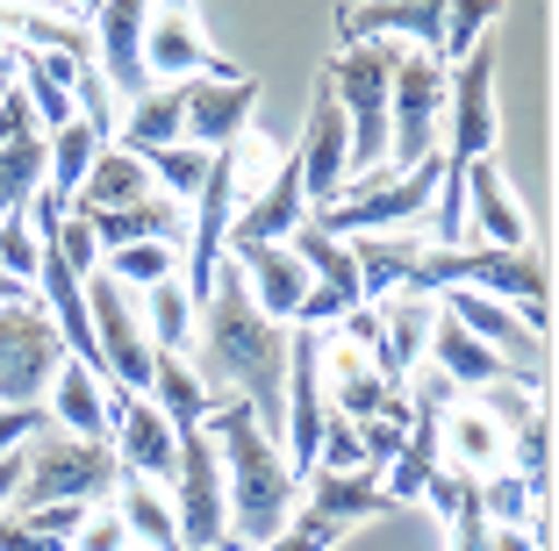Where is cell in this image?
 Wrapping results in <instances>:
<instances>
[{"instance_id":"21","label":"cell","mask_w":559,"mask_h":551,"mask_svg":"<svg viewBox=\"0 0 559 551\" xmlns=\"http://www.w3.org/2000/svg\"><path fill=\"white\" fill-rule=\"evenodd\" d=\"M44 416L66 430V438H108V380L86 373L80 358H66L44 387Z\"/></svg>"},{"instance_id":"38","label":"cell","mask_w":559,"mask_h":551,"mask_svg":"<svg viewBox=\"0 0 559 551\" xmlns=\"http://www.w3.org/2000/svg\"><path fill=\"white\" fill-rule=\"evenodd\" d=\"M0 551H66V544H50V537H36V530H22L15 516H0Z\"/></svg>"},{"instance_id":"23","label":"cell","mask_w":559,"mask_h":551,"mask_svg":"<svg viewBox=\"0 0 559 551\" xmlns=\"http://www.w3.org/2000/svg\"><path fill=\"white\" fill-rule=\"evenodd\" d=\"M116 516H122V530H130L136 551H180V523H173L165 487L144 480V472H130V466H122V480H116Z\"/></svg>"},{"instance_id":"9","label":"cell","mask_w":559,"mask_h":551,"mask_svg":"<svg viewBox=\"0 0 559 551\" xmlns=\"http://www.w3.org/2000/svg\"><path fill=\"white\" fill-rule=\"evenodd\" d=\"M144 80L151 86H180V80H237L230 58H215L201 36L194 0H151L144 22Z\"/></svg>"},{"instance_id":"35","label":"cell","mask_w":559,"mask_h":551,"mask_svg":"<svg viewBox=\"0 0 559 551\" xmlns=\"http://www.w3.org/2000/svg\"><path fill=\"white\" fill-rule=\"evenodd\" d=\"M36 259H44V243H36L29 215H0V273L15 279V287H29V279H36Z\"/></svg>"},{"instance_id":"18","label":"cell","mask_w":559,"mask_h":551,"mask_svg":"<svg viewBox=\"0 0 559 551\" xmlns=\"http://www.w3.org/2000/svg\"><path fill=\"white\" fill-rule=\"evenodd\" d=\"M444 8H452V0H359V8H337V36H345V44H395V36H409L416 50L438 58Z\"/></svg>"},{"instance_id":"8","label":"cell","mask_w":559,"mask_h":551,"mask_svg":"<svg viewBox=\"0 0 559 551\" xmlns=\"http://www.w3.org/2000/svg\"><path fill=\"white\" fill-rule=\"evenodd\" d=\"M66 337H58V323H50L44 301H8L0 309V408H22V402H44L50 373L66 366Z\"/></svg>"},{"instance_id":"24","label":"cell","mask_w":559,"mask_h":551,"mask_svg":"<svg viewBox=\"0 0 559 551\" xmlns=\"http://www.w3.org/2000/svg\"><path fill=\"white\" fill-rule=\"evenodd\" d=\"M215 402H223V394H215L180 351H158V366H151V408H158L173 430H201Z\"/></svg>"},{"instance_id":"11","label":"cell","mask_w":559,"mask_h":551,"mask_svg":"<svg viewBox=\"0 0 559 551\" xmlns=\"http://www.w3.org/2000/svg\"><path fill=\"white\" fill-rule=\"evenodd\" d=\"M251 108H259V80H180V136L194 151H230L251 136Z\"/></svg>"},{"instance_id":"22","label":"cell","mask_w":559,"mask_h":551,"mask_svg":"<svg viewBox=\"0 0 559 551\" xmlns=\"http://www.w3.org/2000/svg\"><path fill=\"white\" fill-rule=\"evenodd\" d=\"M430 301H438V294H430ZM424 351H430V366H438V373L452 380L460 394H480V387H495V380H516L510 366H502V358L488 351V344L466 337V330L452 323L444 309H438V323H430V344H424Z\"/></svg>"},{"instance_id":"19","label":"cell","mask_w":559,"mask_h":551,"mask_svg":"<svg viewBox=\"0 0 559 551\" xmlns=\"http://www.w3.org/2000/svg\"><path fill=\"white\" fill-rule=\"evenodd\" d=\"M430 323H438V301L430 294H409V287H395L388 301H380V351H373V366L388 380H416V358H424V344H430Z\"/></svg>"},{"instance_id":"36","label":"cell","mask_w":559,"mask_h":551,"mask_svg":"<svg viewBox=\"0 0 559 551\" xmlns=\"http://www.w3.org/2000/svg\"><path fill=\"white\" fill-rule=\"evenodd\" d=\"M66 551H136V544H130V530H122L116 502H100V508H86V523L72 530Z\"/></svg>"},{"instance_id":"4","label":"cell","mask_w":559,"mask_h":551,"mask_svg":"<svg viewBox=\"0 0 559 551\" xmlns=\"http://www.w3.org/2000/svg\"><path fill=\"white\" fill-rule=\"evenodd\" d=\"M438 158H424L416 172H359L345 179V194L330 201V208H316L309 223L330 229V237H395V229L424 223L430 215V194H438Z\"/></svg>"},{"instance_id":"26","label":"cell","mask_w":559,"mask_h":551,"mask_svg":"<svg viewBox=\"0 0 559 551\" xmlns=\"http://www.w3.org/2000/svg\"><path fill=\"white\" fill-rule=\"evenodd\" d=\"M165 144H187L180 136V86H144V94L122 108V151H165Z\"/></svg>"},{"instance_id":"29","label":"cell","mask_w":559,"mask_h":551,"mask_svg":"<svg viewBox=\"0 0 559 551\" xmlns=\"http://www.w3.org/2000/svg\"><path fill=\"white\" fill-rule=\"evenodd\" d=\"M502 466H510L516 480L531 487V502L545 508V494H552V416H545V402L531 408L524 430H510V452H502Z\"/></svg>"},{"instance_id":"14","label":"cell","mask_w":559,"mask_h":551,"mask_svg":"<svg viewBox=\"0 0 559 551\" xmlns=\"http://www.w3.org/2000/svg\"><path fill=\"white\" fill-rule=\"evenodd\" d=\"M301 223H309V194H301V165H295V151H287V158L265 172V187L237 194L230 243H287ZM230 243H223V251H230Z\"/></svg>"},{"instance_id":"2","label":"cell","mask_w":559,"mask_h":551,"mask_svg":"<svg viewBox=\"0 0 559 551\" xmlns=\"http://www.w3.org/2000/svg\"><path fill=\"white\" fill-rule=\"evenodd\" d=\"M215 438V458H223V487H230V537L237 544H273L287 523H295L301 508V480L295 466H287V452H280L273 438L259 430V416H251V402H237V394H223V402L209 408V422H201Z\"/></svg>"},{"instance_id":"34","label":"cell","mask_w":559,"mask_h":551,"mask_svg":"<svg viewBox=\"0 0 559 551\" xmlns=\"http://www.w3.org/2000/svg\"><path fill=\"white\" fill-rule=\"evenodd\" d=\"M531 508H538V502H531V487L516 480L510 466L480 472V516H488V523H531ZM545 508H552V502H545Z\"/></svg>"},{"instance_id":"37","label":"cell","mask_w":559,"mask_h":551,"mask_svg":"<svg viewBox=\"0 0 559 551\" xmlns=\"http://www.w3.org/2000/svg\"><path fill=\"white\" fill-rule=\"evenodd\" d=\"M15 523H22V530H36V537H50V544H72V530L86 523V502H44V508H15Z\"/></svg>"},{"instance_id":"10","label":"cell","mask_w":559,"mask_h":551,"mask_svg":"<svg viewBox=\"0 0 559 551\" xmlns=\"http://www.w3.org/2000/svg\"><path fill=\"white\" fill-rule=\"evenodd\" d=\"M438 309L452 315L466 337L488 344V351L502 358V366H510L524 387H538V380H545V337L510 309V301H495V294H474V287H444V294H438Z\"/></svg>"},{"instance_id":"15","label":"cell","mask_w":559,"mask_h":551,"mask_svg":"<svg viewBox=\"0 0 559 551\" xmlns=\"http://www.w3.org/2000/svg\"><path fill=\"white\" fill-rule=\"evenodd\" d=\"M230 265H237V279H245L251 309H259L265 323H280V330L295 323L301 294L316 287L309 265L295 259V243H230Z\"/></svg>"},{"instance_id":"30","label":"cell","mask_w":559,"mask_h":551,"mask_svg":"<svg viewBox=\"0 0 559 551\" xmlns=\"http://www.w3.org/2000/svg\"><path fill=\"white\" fill-rule=\"evenodd\" d=\"M144 337H151V351H180L187 358V344H194V301H187L180 273L158 279V287L144 294Z\"/></svg>"},{"instance_id":"39","label":"cell","mask_w":559,"mask_h":551,"mask_svg":"<svg viewBox=\"0 0 559 551\" xmlns=\"http://www.w3.org/2000/svg\"><path fill=\"white\" fill-rule=\"evenodd\" d=\"M15 86V44H0V94Z\"/></svg>"},{"instance_id":"28","label":"cell","mask_w":559,"mask_h":551,"mask_svg":"<svg viewBox=\"0 0 559 551\" xmlns=\"http://www.w3.org/2000/svg\"><path fill=\"white\" fill-rule=\"evenodd\" d=\"M44 144H50V179H44V187L58 201H72V194H80V179L94 172V158H100V144H108V136H100L94 122H80V115H72L66 130H50Z\"/></svg>"},{"instance_id":"31","label":"cell","mask_w":559,"mask_h":551,"mask_svg":"<svg viewBox=\"0 0 559 551\" xmlns=\"http://www.w3.org/2000/svg\"><path fill=\"white\" fill-rule=\"evenodd\" d=\"M173 265H180V243H122V251L100 259V273L122 279L130 294H151L158 279H173Z\"/></svg>"},{"instance_id":"3","label":"cell","mask_w":559,"mask_h":551,"mask_svg":"<svg viewBox=\"0 0 559 551\" xmlns=\"http://www.w3.org/2000/svg\"><path fill=\"white\" fill-rule=\"evenodd\" d=\"M122 458L108 438H66L58 422H44L36 438H22V487L8 508H44V502H116Z\"/></svg>"},{"instance_id":"40","label":"cell","mask_w":559,"mask_h":551,"mask_svg":"<svg viewBox=\"0 0 559 551\" xmlns=\"http://www.w3.org/2000/svg\"><path fill=\"white\" fill-rule=\"evenodd\" d=\"M22 294H29V287H15V279L0 273V309H8V301H22Z\"/></svg>"},{"instance_id":"17","label":"cell","mask_w":559,"mask_h":551,"mask_svg":"<svg viewBox=\"0 0 559 551\" xmlns=\"http://www.w3.org/2000/svg\"><path fill=\"white\" fill-rule=\"evenodd\" d=\"M460 187H466V237L495 243V251H531V215H524V201H516V187L502 179V165L474 158Z\"/></svg>"},{"instance_id":"20","label":"cell","mask_w":559,"mask_h":551,"mask_svg":"<svg viewBox=\"0 0 559 551\" xmlns=\"http://www.w3.org/2000/svg\"><path fill=\"white\" fill-rule=\"evenodd\" d=\"M151 194H158L151 165L136 158V151H122V144H100L94 172L80 179V194L66 201V215H108V208H130V201H151Z\"/></svg>"},{"instance_id":"32","label":"cell","mask_w":559,"mask_h":551,"mask_svg":"<svg viewBox=\"0 0 559 551\" xmlns=\"http://www.w3.org/2000/svg\"><path fill=\"white\" fill-rule=\"evenodd\" d=\"M209 158L215 151H194V144H165V151H144V165H151V179H158V194L165 201H194L201 194V179H209Z\"/></svg>"},{"instance_id":"5","label":"cell","mask_w":559,"mask_h":551,"mask_svg":"<svg viewBox=\"0 0 559 551\" xmlns=\"http://www.w3.org/2000/svg\"><path fill=\"white\" fill-rule=\"evenodd\" d=\"M444 130V65L430 50H395L388 72V172H416L424 158H438Z\"/></svg>"},{"instance_id":"1","label":"cell","mask_w":559,"mask_h":551,"mask_svg":"<svg viewBox=\"0 0 559 551\" xmlns=\"http://www.w3.org/2000/svg\"><path fill=\"white\" fill-rule=\"evenodd\" d=\"M201 323V358L194 373L209 380L215 394L230 387L237 402H251V416H259V430L280 444V394H287V330L265 323L259 309H251L245 279H237V265H223L209 287V301L194 309Z\"/></svg>"},{"instance_id":"12","label":"cell","mask_w":559,"mask_h":551,"mask_svg":"<svg viewBox=\"0 0 559 551\" xmlns=\"http://www.w3.org/2000/svg\"><path fill=\"white\" fill-rule=\"evenodd\" d=\"M301 194H309V215L330 208V201L345 194V179H352V130H345V108H337V94L330 86H316L309 100V130H301Z\"/></svg>"},{"instance_id":"13","label":"cell","mask_w":559,"mask_h":551,"mask_svg":"<svg viewBox=\"0 0 559 551\" xmlns=\"http://www.w3.org/2000/svg\"><path fill=\"white\" fill-rule=\"evenodd\" d=\"M144 22H151V0H94V65L122 108L151 86L144 80Z\"/></svg>"},{"instance_id":"25","label":"cell","mask_w":559,"mask_h":551,"mask_svg":"<svg viewBox=\"0 0 559 551\" xmlns=\"http://www.w3.org/2000/svg\"><path fill=\"white\" fill-rule=\"evenodd\" d=\"M50 179V144L44 130H22L0 144V215H29V201L44 194Z\"/></svg>"},{"instance_id":"7","label":"cell","mask_w":559,"mask_h":551,"mask_svg":"<svg viewBox=\"0 0 559 551\" xmlns=\"http://www.w3.org/2000/svg\"><path fill=\"white\" fill-rule=\"evenodd\" d=\"M86 323H94V351H100V380H116L122 394H151V351L144 337V309H136V294L108 273H86Z\"/></svg>"},{"instance_id":"33","label":"cell","mask_w":559,"mask_h":551,"mask_svg":"<svg viewBox=\"0 0 559 551\" xmlns=\"http://www.w3.org/2000/svg\"><path fill=\"white\" fill-rule=\"evenodd\" d=\"M495 8H502V0H452V8H444V44H438V65H460L466 50H474L480 36L495 29Z\"/></svg>"},{"instance_id":"27","label":"cell","mask_w":559,"mask_h":551,"mask_svg":"<svg viewBox=\"0 0 559 551\" xmlns=\"http://www.w3.org/2000/svg\"><path fill=\"white\" fill-rule=\"evenodd\" d=\"M287 243H295V259L309 265V279H316V287L345 294L352 309H359V301H366V294H359V265H352V243H345V237H330V229L301 223V229H295V237H287Z\"/></svg>"},{"instance_id":"16","label":"cell","mask_w":559,"mask_h":551,"mask_svg":"<svg viewBox=\"0 0 559 551\" xmlns=\"http://www.w3.org/2000/svg\"><path fill=\"white\" fill-rule=\"evenodd\" d=\"M108 444L130 472L144 480H173V458H180V430L151 408V394H108Z\"/></svg>"},{"instance_id":"6","label":"cell","mask_w":559,"mask_h":551,"mask_svg":"<svg viewBox=\"0 0 559 551\" xmlns=\"http://www.w3.org/2000/svg\"><path fill=\"white\" fill-rule=\"evenodd\" d=\"M165 502H173V523H180V551H215L230 537V487H223V458H215L209 430H180Z\"/></svg>"}]
</instances>
